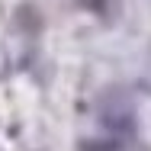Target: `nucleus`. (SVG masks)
Here are the masks:
<instances>
[{"mask_svg": "<svg viewBox=\"0 0 151 151\" xmlns=\"http://www.w3.org/2000/svg\"><path fill=\"white\" fill-rule=\"evenodd\" d=\"M103 125H106V132H129V135H132V132H135V116H132V113H129V116H125V113H122V116L106 113V116H103Z\"/></svg>", "mask_w": 151, "mask_h": 151, "instance_id": "obj_1", "label": "nucleus"}, {"mask_svg": "<svg viewBox=\"0 0 151 151\" xmlns=\"http://www.w3.org/2000/svg\"><path fill=\"white\" fill-rule=\"evenodd\" d=\"M84 151H119V142L109 138V142H100V138H84Z\"/></svg>", "mask_w": 151, "mask_h": 151, "instance_id": "obj_2", "label": "nucleus"}]
</instances>
